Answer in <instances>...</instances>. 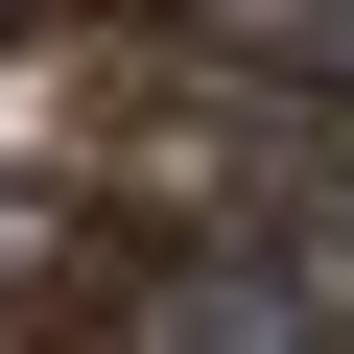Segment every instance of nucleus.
<instances>
[{
  "label": "nucleus",
  "mask_w": 354,
  "mask_h": 354,
  "mask_svg": "<svg viewBox=\"0 0 354 354\" xmlns=\"http://www.w3.org/2000/svg\"><path fill=\"white\" fill-rule=\"evenodd\" d=\"M260 24H283V48H307V71H354V0H260Z\"/></svg>",
  "instance_id": "f257e3e1"
}]
</instances>
